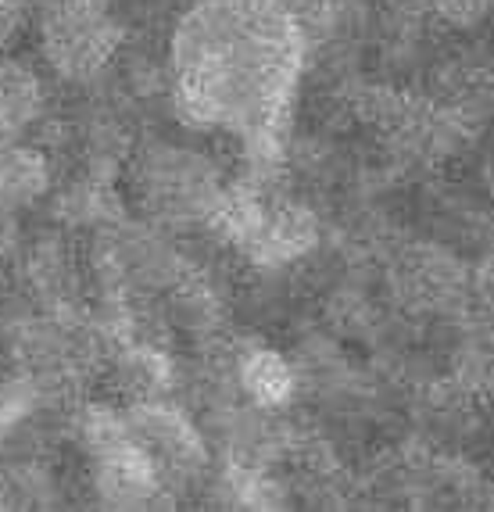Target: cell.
Listing matches in <instances>:
<instances>
[{"instance_id": "8992f818", "label": "cell", "mask_w": 494, "mask_h": 512, "mask_svg": "<svg viewBox=\"0 0 494 512\" xmlns=\"http://www.w3.org/2000/svg\"><path fill=\"white\" fill-rule=\"evenodd\" d=\"M51 111V90L40 65L15 58L11 51L0 54V144L4 140H26Z\"/></svg>"}, {"instance_id": "6da1fadb", "label": "cell", "mask_w": 494, "mask_h": 512, "mask_svg": "<svg viewBox=\"0 0 494 512\" xmlns=\"http://www.w3.org/2000/svg\"><path fill=\"white\" fill-rule=\"evenodd\" d=\"M226 190V169L194 144L147 140L129 158V194L137 208L172 233H208Z\"/></svg>"}, {"instance_id": "7a4b0ae2", "label": "cell", "mask_w": 494, "mask_h": 512, "mask_svg": "<svg viewBox=\"0 0 494 512\" xmlns=\"http://www.w3.org/2000/svg\"><path fill=\"white\" fill-rule=\"evenodd\" d=\"M33 36L40 69L69 86H94L126 54L115 0H40Z\"/></svg>"}, {"instance_id": "277c9868", "label": "cell", "mask_w": 494, "mask_h": 512, "mask_svg": "<svg viewBox=\"0 0 494 512\" xmlns=\"http://www.w3.org/2000/svg\"><path fill=\"white\" fill-rule=\"evenodd\" d=\"M86 470H90V480H86L90 495L108 509H147L172 495L169 480L154 466L151 455L133 441L129 430L86 455Z\"/></svg>"}, {"instance_id": "52a82bcc", "label": "cell", "mask_w": 494, "mask_h": 512, "mask_svg": "<svg viewBox=\"0 0 494 512\" xmlns=\"http://www.w3.org/2000/svg\"><path fill=\"white\" fill-rule=\"evenodd\" d=\"M54 190V162L33 140L0 144V208L22 215L36 208Z\"/></svg>"}, {"instance_id": "9c48e42d", "label": "cell", "mask_w": 494, "mask_h": 512, "mask_svg": "<svg viewBox=\"0 0 494 512\" xmlns=\"http://www.w3.org/2000/svg\"><path fill=\"white\" fill-rule=\"evenodd\" d=\"M40 0H0V54L11 51L33 29Z\"/></svg>"}, {"instance_id": "ba28073f", "label": "cell", "mask_w": 494, "mask_h": 512, "mask_svg": "<svg viewBox=\"0 0 494 512\" xmlns=\"http://www.w3.org/2000/svg\"><path fill=\"white\" fill-rule=\"evenodd\" d=\"M426 18L437 33L469 36L494 18V0H426Z\"/></svg>"}, {"instance_id": "5b68a950", "label": "cell", "mask_w": 494, "mask_h": 512, "mask_svg": "<svg viewBox=\"0 0 494 512\" xmlns=\"http://www.w3.org/2000/svg\"><path fill=\"white\" fill-rule=\"evenodd\" d=\"M233 380L244 402L258 409L290 412L301 402V380L290 351L269 344L262 337H233Z\"/></svg>"}, {"instance_id": "3957f363", "label": "cell", "mask_w": 494, "mask_h": 512, "mask_svg": "<svg viewBox=\"0 0 494 512\" xmlns=\"http://www.w3.org/2000/svg\"><path fill=\"white\" fill-rule=\"evenodd\" d=\"M122 405L133 441L151 455L172 491L205 484L212 470V444L187 402H179L176 394H147Z\"/></svg>"}]
</instances>
